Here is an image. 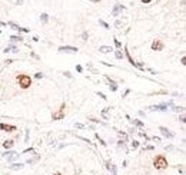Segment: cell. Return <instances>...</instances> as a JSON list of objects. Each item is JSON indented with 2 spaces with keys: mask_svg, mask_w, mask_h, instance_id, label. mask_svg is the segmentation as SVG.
I'll list each match as a JSON object with an SVG mask.
<instances>
[{
  "mask_svg": "<svg viewBox=\"0 0 186 175\" xmlns=\"http://www.w3.org/2000/svg\"><path fill=\"white\" fill-rule=\"evenodd\" d=\"M65 76H67V78H72V73H70V72H65Z\"/></svg>",
  "mask_w": 186,
  "mask_h": 175,
  "instance_id": "cell-39",
  "label": "cell"
},
{
  "mask_svg": "<svg viewBox=\"0 0 186 175\" xmlns=\"http://www.w3.org/2000/svg\"><path fill=\"white\" fill-rule=\"evenodd\" d=\"M7 25H9V26H12V29H14V30H17L19 27H20V26H19V25H16V23H13V22H9Z\"/></svg>",
  "mask_w": 186,
  "mask_h": 175,
  "instance_id": "cell-24",
  "label": "cell"
},
{
  "mask_svg": "<svg viewBox=\"0 0 186 175\" xmlns=\"http://www.w3.org/2000/svg\"><path fill=\"white\" fill-rule=\"evenodd\" d=\"M123 9H125V7H123L122 4H115L113 10H112V16H119V12L123 10Z\"/></svg>",
  "mask_w": 186,
  "mask_h": 175,
  "instance_id": "cell-10",
  "label": "cell"
},
{
  "mask_svg": "<svg viewBox=\"0 0 186 175\" xmlns=\"http://www.w3.org/2000/svg\"><path fill=\"white\" fill-rule=\"evenodd\" d=\"M125 53H126V56H127V59H129L130 65H133V66H137V62H135V60L132 59V56H130V53H129V50H125Z\"/></svg>",
  "mask_w": 186,
  "mask_h": 175,
  "instance_id": "cell-17",
  "label": "cell"
},
{
  "mask_svg": "<svg viewBox=\"0 0 186 175\" xmlns=\"http://www.w3.org/2000/svg\"><path fill=\"white\" fill-rule=\"evenodd\" d=\"M153 165L156 169H165V168H167V161L163 155H158L153 161Z\"/></svg>",
  "mask_w": 186,
  "mask_h": 175,
  "instance_id": "cell-2",
  "label": "cell"
},
{
  "mask_svg": "<svg viewBox=\"0 0 186 175\" xmlns=\"http://www.w3.org/2000/svg\"><path fill=\"white\" fill-rule=\"evenodd\" d=\"M79 49L74 47V46H60L59 47V52H72V53H76Z\"/></svg>",
  "mask_w": 186,
  "mask_h": 175,
  "instance_id": "cell-6",
  "label": "cell"
},
{
  "mask_svg": "<svg viewBox=\"0 0 186 175\" xmlns=\"http://www.w3.org/2000/svg\"><path fill=\"white\" fill-rule=\"evenodd\" d=\"M39 159H40V155H36V156H34V158H29V159H27L26 162H27V164H30V165H33L34 162H37V161H39Z\"/></svg>",
  "mask_w": 186,
  "mask_h": 175,
  "instance_id": "cell-18",
  "label": "cell"
},
{
  "mask_svg": "<svg viewBox=\"0 0 186 175\" xmlns=\"http://www.w3.org/2000/svg\"><path fill=\"white\" fill-rule=\"evenodd\" d=\"M74 128H79V129H83V128H85V125H83V124H74Z\"/></svg>",
  "mask_w": 186,
  "mask_h": 175,
  "instance_id": "cell-31",
  "label": "cell"
},
{
  "mask_svg": "<svg viewBox=\"0 0 186 175\" xmlns=\"http://www.w3.org/2000/svg\"><path fill=\"white\" fill-rule=\"evenodd\" d=\"M119 135H120V136H122V138H125V139H126V138H127V135H126V133H125V132H119Z\"/></svg>",
  "mask_w": 186,
  "mask_h": 175,
  "instance_id": "cell-37",
  "label": "cell"
},
{
  "mask_svg": "<svg viewBox=\"0 0 186 175\" xmlns=\"http://www.w3.org/2000/svg\"><path fill=\"white\" fill-rule=\"evenodd\" d=\"M82 38H83V40H87V38H89L87 32H83V33H82Z\"/></svg>",
  "mask_w": 186,
  "mask_h": 175,
  "instance_id": "cell-29",
  "label": "cell"
},
{
  "mask_svg": "<svg viewBox=\"0 0 186 175\" xmlns=\"http://www.w3.org/2000/svg\"><path fill=\"white\" fill-rule=\"evenodd\" d=\"M115 45H116V47H117V49H120V47H122V43H120L117 39H115Z\"/></svg>",
  "mask_w": 186,
  "mask_h": 175,
  "instance_id": "cell-27",
  "label": "cell"
},
{
  "mask_svg": "<svg viewBox=\"0 0 186 175\" xmlns=\"http://www.w3.org/2000/svg\"><path fill=\"white\" fill-rule=\"evenodd\" d=\"M0 26H7V23H4V22H0Z\"/></svg>",
  "mask_w": 186,
  "mask_h": 175,
  "instance_id": "cell-42",
  "label": "cell"
},
{
  "mask_svg": "<svg viewBox=\"0 0 186 175\" xmlns=\"http://www.w3.org/2000/svg\"><path fill=\"white\" fill-rule=\"evenodd\" d=\"M53 175H62V174H60V172H54Z\"/></svg>",
  "mask_w": 186,
  "mask_h": 175,
  "instance_id": "cell-44",
  "label": "cell"
},
{
  "mask_svg": "<svg viewBox=\"0 0 186 175\" xmlns=\"http://www.w3.org/2000/svg\"><path fill=\"white\" fill-rule=\"evenodd\" d=\"M76 71H77V72H82V71H83V67H82L80 65H77V66H76Z\"/></svg>",
  "mask_w": 186,
  "mask_h": 175,
  "instance_id": "cell-36",
  "label": "cell"
},
{
  "mask_svg": "<svg viewBox=\"0 0 186 175\" xmlns=\"http://www.w3.org/2000/svg\"><path fill=\"white\" fill-rule=\"evenodd\" d=\"M97 95H99V96H100V98H102V99H106V96H105V95H103V93H102V92H97Z\"/></svg>",
  "mask_w": 186,
  "mask_h": 175,
  "instance_id": "cell-38",
  "label": "cell"
},
{
  "mask_svg": "<svg viewBox=\"0 0 186 175\" xmlns=\"http://www.w3.org/2000/svg\"><path fill=\"white\" fill-rule=\"evenodd\" d=\"M89 2H95V3H99L100 0H89Z\"/></svg>",
  "mask_w": 186,
  "mask_h": 175,
  "instance_id": "cell-43",
  "label": "cell"
},
{
  "mask_svg": "<svg viewBox=\"0 0 186 175\" xmlns=\"http://www.w3.org/2000/svg\"><path fill=\"white\" fill-rule=\"evenodd\" d=\"M23 167H24L23 164H12V165H10L9 168H10L12 171H19V169H22Z\"/></svg>",
  "mask_w": 186,
  "mask_h": 175,
  "instance_id": "cell-14",
  "label": "cell"
},
{
  "mask_svg": "<svg viewBox=\"0 0 186 175\" xmlns=\"http://www.w3.org/2000/svg\"><path fill=\"white\" fill-rule=\"evenodd\" d=\"M109 111H110V108H105V109L102 111V116H103V119H107V113H109Z\"/></svg>",
  "mask_w": 186,
  "mask_h": 175,
  "instance_id": "cell-22",
  "label": "cell"
},
{
  "mask_svg": "<svg viewBox=\"0 0 186 175\" xmlns=\"http://www.w3.org/2000/svg\"><path fill=\"white\" fill-rule=\"evenodd\" d=\"M65 108H66V105L63 103L62 106H60V109H59L57 112H54V113L52 115L53 121H59V119H63V116H65Z\"/></svg>",
  "mask_w": 186,
  "mask_h": 175,
  "instance_id": "cell-3",
  "label": "cell"
},
{
  "mask_svg": "<svg viewBox=\"0 0 186 175\" xmlns=\"http://www.w3.org/2000/svg\"><path fill=\"white\" fill-rule=\"evenodd\" d=\"M153 141H155V142H160V138H156V136H155V138H153Z\"/></svg>",
  "mask_w": 186,
  "mask_h": 175,
  "instance_id": "cell-40",
  "label": "cell"
},
{
  "mask_svg": "<svg viewBox=\"0 0 186 175\" xmlns=\"http://www.w3.org/2000/svg\"><path fill=\"white\" fill-rule=\"evenodd\" d=\"M117 146H119V148H126V146H125V142H123V141H119V142H117Z\"/></svg>",
  "mask_w": 186,
  "mask_h": 175,
  "instance_id": "cell-34",
  "label": "cell"
},
{
  "mask_svg": "<svg viewBox=\"0 0 186 175\" xmlns=\"http://www.w3.org/2000/svg\"><path fill=\"white\" fill-rule=\"evenodd\" d=\"M33 152H34V149H33V148H29V149H26L23 154H33Z\"/></svg>",
  "mask_w": 186,
  "mask_h": 175,
  "instance_id": "cell-35",
  "label": "cell"
},
{
  "mask_svg": "<svg viewBox=\"0 0 186 175\" xmlns=\"http://www.w3.org/2000/svg\"><path fill=\"white\" fill-rule=\"evenodd\" d=\"M152 0H142V3H150Z\"/></svg>",
  "mask_w": 186,
  "mask_h": 175,
  "instance_id": "cell-41",
  "label": "cell"
},
{
  "mask_svg": "<svg viewBox=\"0 0 186 175\" xmlns=\"http://www.w3.org/2000/svg\"><path fill=\"white\" fill-rule=\"evenodd\" d=\"M112 50H113V49H112L110 46H100V47H99V52H100V53H109V52H112Z\"/></svg>",
  "mask_w": 186,
  "mask_h": 175,
  "instance_id": "cell-13",
  "label": "cell"
},
{
  "mask_svg": "<svg viewBox=\"0 0 186 175\" xmlns=\"http://www.w3.org/2000/svg\"><path fill=\"white\" fill-rule=\"evenodd\" d=\"M10 40H12V42H22L23 38H22V36H10Z\"/></svg>",
  "mask_w": 186,
  "mask_h": 175,
  "instance_id": "cell-20",
  "label": "cell"
},
{
  "mask_svg": "<svg viewBox=\"0 0 186 175\" xmlns=\"http://www.w3.org/2000/svg\"><path fill=\"white\" fill-rule=\"evenodd\" d=\"M172 109H173L175 112H180V111H183V108H182V106H173Z\"/></svg>",
  "mask_w": 186,
  "mask_h": 175,
  "instance_id": "cell-26",
  "label": "cell"
},
{
  "mask_svg": "<svg viewBox=\"0 0 186 175\" xmlns=\"http://www.w3.org/2000/svg\"><path fill=\"white\" fill-rule=\"evenodd\" d=\"M19 155H20V154H17V152H14V151H7L3 156H4V158H7V161H13V159H16V158H19Z\"/></svg>",
  "mask_w": 186,
  "mask_h": 175,
  "instance_id": "cell-4",
  "label": "cell"
},
{
  "mask_svg": "<svg viewBox=\"0 0 186 175\" xmlns=\"http://www.w3.org/2000/svg\"><path fill=\"white\" fill-rule=\"evenodd\" d=\"M34 78H36V79H40V78H43V73H42V72H37V73L34 75Z\"/></svg>",
  "mask_w": 186,
  "mask_h": 175,
  "instance_id": "cell-30",
  "label": "cell"
},
{
  "mask_svg": "<svg viewBox=\"0 0 186 175\" xmlns=\"http://www.w3.org/2000/svg\"><path fill=\"white\" fill-rule=\"evenodd\" d=\"M13 145H14V141H12V139H9V141H4V142H3V146H4L6 149H10Z\"/></svg>",
  "mask_w": 186,
  "mask_h": 175,
  "instance_id": "cell-15",
  "label": "cell"
},
{
  "mask_svg": "<svg viewBox=\"0 0 186 175\" xmlns=\"http://www.w3.org/2000/svg\"><path fill=\"white\" fill-rule=\"evenodd\" d=\"M99 25H102V26H103L105 29H110V26H109V25H107V23H106L105 20H102V19L99 20Z\"/></svg>",
  "mask_w": 186,
  "mask_h": 175,
  "instance_id": "cell-23",
  "label": "cell"
},
{
  "mask_svg": "<svg viewBox=\"0 0 186 175\" xmlns=\"http://www.w3.org/2000/svg\"><path fill=\"white\" fill-rule=\"evenodd\" d=\"M96 138H97V139H99V142H100V144H102V145H103V146H106V142H105V141H103V139H102V138H99V136H97V133H96Z\"/></svg>",
  "mask_w": 186,
  "mask_h": 175,
  "instance_id": "cell-32",
  "label": "cell"
},
{
  "mask_svg": "<svg viewBox=\"0 0 186 175\" xmlns=\"http://www.w3.org/2000/svg\"><path fill=\"white\" fill-rule=\"evenodd\" d=\"M162 49H163V43H162L160 40L156 39V40L152 43V50H158V52H159V50H162Z\"/></svg>",
  "mask_w": 186,
  "mask_h": 175,
  "instance_id": "cell-8",
  "label": "cell"
},
{
  "mask_svg": "<svg viewBox=\"0 0 186 175\" xmlns=\"http://www.w3.org/2000/svg\"><path fill=\"white\" fill-rule=\"evenodd\" d=\"M17 82H19V85H20L22 89H27V88H30V85H32V78L27 76V75H19L17 76Z\"/></svg>",
  "mask_w": 186,
  "mask_h": 175,
  "instance_id": "cell-1",
  "label": "cell"
},
{
  "mask_svg": "<svg viewBox=\"0 0 186 175\" xmlns=\"http://www.w3.org/2000/svg\"><path fill=\"white\" fill-rule=\"evenodd\" d=\"M17 30H19V32H23V33H29V32H30V30H29V29H26V27H19Z\"/></svg>",
  "mask_w": 186,
  "mask_h": 175,
  "instance_id": "cell-25",
  "label": "cell"
},
{
  "mask_svg": "<svg viewBox=\"0 0 186 175\" xmlns=\"http://www.w3.org/2000/svg\"><path fill=\"white\" fill-rule=\"evenodd\" d=\"M126 118H127V119H129L130 122H132L133 125H136V126H143V125H145L142 121H137V119H130V116H129V115H126Z\"/></svg>",
  "mask_w": 186,
  "mask_h": 175,
  "instance_id": "cell-12",
  "label": "cell"
},
{
  "mask_svg": "<svg viewBox=\"0 0 186 175\" xmlns=\"http://www.w3.org/2000/svg\"><path fill=\"white\" fill-rule=\"evenodd\" d=\"M120 26H122V22H120V20H116V22H115V27H117V29H119Z\"/></svg>",
  "mask_w": 186,
  "mask_h": 175,
  "instance_id": "cell-33",
  "label": "cell"
},
{
  "mask_svg": "<svg viewBox=\"0 0 186 175\" xmlns=\"http://www.w3.org/2000/svg\"><path fill=\"white\" fill-rule=\"evenodd\" d=\"M40 20H42L43 23H47V20H49V14H47V13H42V16H40Z\"/></svg>",
  "mask_w": 186,
  "mask_h": 175,
  "instance_id": "cell-19",
  "label": "cell"
},
{
  "mask_svg": "<svg viewBox=\"0 0 186 175\" xmlns=\"http://www.w3.org/2000/svg\"><path fill=\"white\" fill-rule=\"evenodd\" d=\"M106 79L109 80V88H110V89L113 91V92H116V91H117V85H116V82H113L109 76H106Z\"/></svg>",
  "mask_w": 186,
  "mask_h": 175,
  "instance_id": "cell-11",
  "label": "cell"
},
{
  "mask_svg": "<svg viewBox=\"0 0 186 175\" xmlns=\"http://www.w3.org/2000/svg\"><path fill=\"white\" fill-rule=\"evenodd\" d=\"M159 131H160V132H162V135H163V136H166V138H169V139H172V138H173V133H172L169 129H167V128H165V126H160V128H159Z\"/></svg>",
  "mask_w": 186,
  "mask_h": 175,
  "instance_id": "cell-7",
  "label": "cell"
},
{
  "mask_svg": "<svg viewBox=\"0 0 186 175\" xmlns=\"http://www.w3.org/2000/svg\"><path fill=\"white\" fill-rule=\"evenodd\" d=\"M137 146H139V142H137V141H133V142H132V148H133V149H136Z\"/></svg>",
  "mask_w": 186,
  "mask_h": 175,
  "instance_id": "cell-28",
  "label": "cell"
},
{
  "mask_svg": "<svg viewBox=\"0 0 186 175\" xmlns=\"http://www.w3.org/2000/svg\"><path fill=\"white\" fill-rule=\"evenodd\" d=\"M167 105H172V102H169V103H162V105H155V106H150V111H167Z\"/></svg>",
  "mask_w": 186,
  "mask_h": 175,
  "instance_id": "cell-5",
  "label": "cell"
},
{
  "mask_svg": "<svg viewBox=\"0 0 186 175\" xmlns=\"http://www.w3.org/2000/svg\"><path fill=\"white\" fill-rule=\"evenodd\" d=\"M115 56H116V59H123V52L122 50H116L115 52Z\"/></svg>",
  "mask_w": 186,
  "mask_h": 175,
  "instance_id": "cell-21",
  "label": "cell"
},
{
  "mask_svg": "<svg viewBox=\"0 0 186 175\" xmlns=\"http://www.w3.org/2000/svg\"><path fill=\"white\" fill-rule=\"evenodd\" d=\"M3 52H4V53H9V52H14V53H16V52H19V49H17L16 46H7Z\"/></svg>",
  "mask_w": 186,
  "mask_h": 175,
  "instance_id": "cell-16",
  "label": "cell"
},
{
  "mask_svg": "<svg viewBox=\"0 0 186 175\" xmlns=\"http://www.w3.org/2000/svg\"><path fill=\"white\" fill-rule=\"evenodd\" d=\"M0 129H3V131H6V132H13V131H16V126H13V125H6V124H0Z\"/></svg>",
  "mask_w": 186,
  "mask_h": 175,
  "instance_id": "cell-9",
  "label": "cell"
}]
</instances>
